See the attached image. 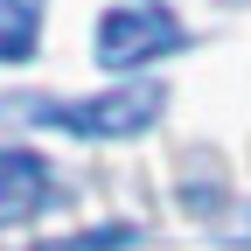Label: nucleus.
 I'll return each instance as SVG.
<instances>
[{
	"instance_id": "obj_4",
	"label": "nucleus",
	"mask_w": 251,
	"mask_h": 251,
	"mask_svg": "<svg viewBox=\"0 0 251 251\" xmlns=\"http://www.w3.org/2000/svg\"><path fill=\"white\" fill-rule=\"evenodd\" d=\"M42 35V0H0V63H28Z\"/></svg>"
},
{
	"instance_id": "obj_5",
	"label": "nucleus",
	"mask_w": 251,
	"mask_h": 251,
	"mask_svg": "<svg viewBox=\"0 0 251 251\" xmlns=\"http://www.w3.org/2000/svg\"><path fill=\"white\" fill-rule=\"evenodd\" d=\"M126 237V224H105V230H77V237H56V244H42V251H119Z\"/></svg>"
},
{
	"instance_id": "obj_1",
	"label": "nucleus",
	"mask_w": 251,
	"mask_h": 251,
	"mask_svg": "<svg viewBox=\"0 0 251 251\" xmlns=\"http://www.w3.org/2000/svg\"><path fill=\"white\" fill-rule=\"evenodd\" d=\"M28 126H56V133H77V140H133L161 119V91H105V98H14L7 105Z\"/></svg>"
},
{
	"instance_id": "obj_2",
	"label": "nucleus",
	"mask_w": 251,
	"mask_h": 251,
	"mask_svg": "<svg viewBox=\"0 0 251 251\" xmlns=\"http://www.w3.org/2000/svg\"><path fill=\"white\" fill-rule=\"evenodd\" d=\"M188 42V28L168 14V7H153V0H140V7H112L105 21H98V63L105 70H140V63H153V56H168V49H181Z\"/></svg>"
},
{
	"instance_id": "obj_3",
	"label": "nucleus",
	"mask_w": 251,
	"mask_h": 251,
	"mask_svg": "<svg viewBox=\"0 0 251 251\" xmlns=\"http://www.w3.org/2000/svg\"><path fill=\"white\" fill-rule=\"evenodd\" d=\"M49 196V161L28 147H0V224H21L35 216Z\"/></svg>"
}]
</instances>
